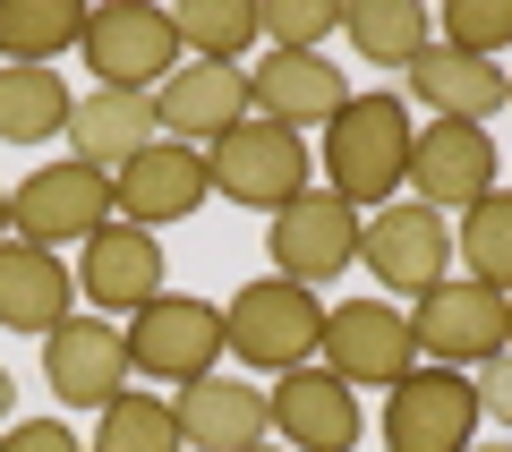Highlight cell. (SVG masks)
Wrapping results in <instances>:
<instances>
[{
    "instance_id": "cell-1",
    "label": "cell",
    "mask_w": 512,
    "mask_h": 452,
    "mask_svg": "<svg viewBox=\"0 0 512 452\" xmlns=\"http://www.w3.org/2000/svg\"><path fill=\"white\" fill-rule=\"evenodd\" d=\"M410 103L402 94H350L325 120V188L359 214V205H393L410 180Z\"/></svg>"
},
{
    "instance_id": "cell-2",
    "label": "cell",
    "mask_w": 512,
    "mask_h": 452,
    "mask_svg": "<svg viewBox=\"0 0 512 452\" xmlns=\"http://www.w3.org/2000/svg\"><path fill=\"white\" fill-rule=\"evenodd\" d=\"M316 342H325V299H316L308 282L265 273V282H248L231 308H222V350H231L239 367H256V376H291V367H308Z\"/></svg>"
},
{
    "instance_id": "cell-3",
    "label": "cell",
    "mask_w": 512,
    "mask_h": 452,
    "mask_svg": "<svg viewBox=\"0 0 512 452\" xmlns=\"http://www.w3.org/2000/svg\"><path fill=\"white\" fill-rule=\"evenodd\" d=\"M205 188L231 197V205H256V214H282V205L308 197V145H299L291 128H274V120L248 111L231 137L205 145Z\"/></svg>"
},
{
    "instance_id": "cell-4",
    "label": "cell",
    "mask_w": 512,
    "mask_h": 452,
    "mask_svg": "<svg viewBox=\"0 0 512 452\" xmlns=\"http://www.w3.org/2000/svg\"><path fill=\"white\" fill-rule=\"evenodd\" d=\"M86 69L103 77V86L120 94H154L171 69H180V26H171V9H154V0H103V9H86Z\"/></svg>"
},
{
    "instance_id": "cell-5",
    "label": "cell",
    "mask_w": 512,
    "mask_h": 452,
    "mask_svg": "<svg viewBox=\"0 0 512 452\" xmlns=\"http://www.w3.org/2000/svg\"><path fill=\"white\" fill-rule=\"evenodd\" d=\"M120 214V205H111V180L94 163H43V171H26L18 188H9V231L26 239V248H86L94 231H103V222Z\"/></svg>"
},
{
    "instance_id": "cell-6",
    "label": "cell",
    "mask_w": 512,
    "mask_h": 452,
    "mask_svg": "<svg viewBox=\"0 0 512 452\" xmlns=\"http://www.w3.org/2000/svg\"><path fill=\"white\" fill-rule=\"evenodd\" d=\"M410 342H419L427 367H478L504 350V290L470 282V273H444V282H427L419 299H410Z\"/></svg>"
},
{
    "instance_id": "cell-7",
    "label": "cell",
    "mask_w": 512,
    "mask_h": 452,
    "mask_svg": "<svg viewBox=\"0 0 512 452\" xmlns=\"http://www.w3.org/2000/svg\"><path fill=\"white\" fill-rule=\"evenodd\" d=\"M316 359H325L350 393H393V384L410 376V359H419V342H410V316L393 308V299H342V308H325Z\"/></svg>"
},
{
    "instance_id": "cell-8",
    "label": "cell",
    "mask_w": 512,
    "mask_h": 452,
    "mask_svg": "<svg viewBox=\"0 0 512 452\" xmlns=\"http://www.w3.org/2000/svg\"><path fill=\"white\" fill-rule=\"evenodd\" d=\"M120 342H128V367H137V376L197 384V376H214V359H222V308L163 290V299H146V308L128 316Z\"/></svg>"
},
{
    "instance_id": "cell-9",
    "label": "cell",
    "mask_w": 512,
    "mask_h": 452,
    "mask_svg": "<svg viewBox=\"0 0 512 452\" xmlns=\"http://www.w3.org/2000/svg\"><path fill=\"white\" fill-rule=\"evenodd\" d=\"M478 444V393L453 367H410L384 393V452H470Z\"/></svg>"
},
{
    "instance_id": "cell-10",
    "label": "cell",
    "mask_w": 512,
    "mask_h": 452,
    "mask_svg": "<svg viewBox=\"0 0 512 452\" xmlns=\"http://www.w3.org/2000/svg\"><path fill=\"white\" fill-rule=\"evenodd\" d=\"M265 256H274L282 282H333L342 265H359V214H350L333 188H308L299 205H282L274 231H265Z\"/></svg>"
},
{
    "instance_id": "cell-11",
    "label": "cell",
    "mask_w": 512,
    "mask_h": 452,
    "mask_svg": "<svg viewBox=\"0 0 512 452\" xmlns=\"http://www.w3.org/2000/svg\"><path fill=\"white\" fill-rule=\"evenodd\" d=\"M128 342L120 325H103V316H69V325L43 333V384H52V401H69V410H111V401L128 393Z\"/></svg>"
},
{
    "instance_id": "cell-12",
    "label": "cell",
    "mask_w": 512,
    "mask_h": 452,
    "mask_svg": "<svg viewBox=\"0 0 512 452\" xmlns=\"http://www.w3.org/2000/svg\"><path fill=\"white\" fill-rule=\"evenodd\" d=\"M359 265L376 273L384 290H410V299H419V290L444 282V265H453V231H444L436 205H376V214L359 222Z\"/></svg>"
},
{
    "instance_id": "cell-13",
    "label": "cell",
    "mask_w": 512,
    "mask_h": 452,
    "mask_svg": "<svg viewBox=\"0 0 512 452\" xmlns=\"http://www.w3.org/2000/svg\"><path fill=\"white\" fill-rule=\"evenodd\" d=\"M265 410H274V435L291 452H359V393H350L333 367H291V376H274V393H265Z\"/></svg>"
},
{
    "instance_id": "cell-14",
    "label": "cell",
    "mask_w": 512,
    "mask_h": 452,
    "mask_svg": "<svg viewBox=\"0 0 512 452\" xmlns=\"http://www.w3.org/2000/svg\"><path fill=\"white\" fill-rule=\"evenodd\" d=\"M410 197L419 205H461L470 214L478 197H495V137L470 120H427L410 137Z\"/></svg>"
},
{
    "instance_id": "cell-15",
    "label": "cell",
    "mask_w": 512,
    "mask_h": 452,
    "mask_svg": "<svg viewBox=\"0 0 512 452\" xmlns=\"http://www.w3.org/2000/svg\"><path fill=\"white\" fill-rule=\"evenodd\" d=\"M256 111V94H248V69H222V60H180V69L154 86V128H163L171 145H214V137H231L239 120Z\"/></svg>"
},
{
    "instance_id": "cell-16",
    "label": "cell",
    "mask_w": 512,
    "mask_h": 452,
    "mask_svg": "<svg viewBox=\"0 0 512 452\" xmlns=\"http://www.w3.org/2000/svg\"><path fill=\"white\" fill-rule=\"evenodd\" d=\"M111 205H120V222H137V231H163V222L197 214V205H205V145L154 137L146 154L111 180Z\"/></svg>"
},
{
    "instance_id": "cell-17",
    "label": "cell",
    "mask_w": 512,
    "mask_h": 452,
    "mask_svg": "<svg viewBox=\"0 0 512 452\" xmlns=\"http://www.w3.org/2000/svg\"><path fill=\"white\" fill-rule=\"evenodd\" d=\"M77 290H86L94 308H120V316H137L146 299H163V239L111 214L103 231L86 239V256H77Z\"/></svg>"
},
{
    "instance_id": "cell-18",
    "label": "cell",
    "mask_w": 512,
    "mask_h": 452,
    "mask_svg": "<svg viewBox=\"0 0 512 452\" xmlns=\"http://www.w3.org/2000/svg\"><path fill=\"white\" fill-rule=\"evenodd\" d=\"M154 137H163V128H154V94L94 86V94H77V111H69V154H77V163H94L103 180H120Z\"/></svg>"
},
{
    "instance_id": "cell-19",
    "label": "cell",
    "mask_w": 512,
    "mask_h": 452,
    "mask_svg": "<svg viewBox=\"0 0 512 452\" xmlns=\"http://www.w3.org/2000/svg\"><path fill=\"white\" fill-rule=\"evenodd\" d=\"M248 94H256V120H274V128H325L333 111L350 103L342 69H333L325 52H274L265 69H248Z\"/></svg>"
},
{
    "instance_id": "cell-20",
    "label": "cell",
    "mask_w": 512,
    "mask_h": 452,
    "mask_svg": "<svg viewBox=\"0 0 512 452\" xmlns=\"http://www.w3.org/2000/svg\"><path fill=\"white\" fill-rule=\"evenodd\" d=\"M171 418H180V444H197V452H248V444L274 435L265 393L239 384V376H197V384H180Z\"/></svg>"
},
{
    "instance_id": "cell-21",
    "label": "cell",
    "mask_w": 512,
    "mask_h": 452,
    "mask_svg": "<svg viewBox=\"0 0 512 452\" xmlns=\"http://www.w3.org/2000/svg\"><path fill=\"white\" fill-rule=\"evenodd\" d=\"M410 94H419V103L436 111V120H470V128H487L495 111L512 103L504 69H495V60L453 52V43H427V52L410 60Z\"/></svg>"
},
{
    "instance_id": "cell-22",
    "label": "cell",
    "mask_w": 512,
    "mask_h": 452,
    "mask_svg": "<svg viewBox=\"0 0 512 452\" xmlns=\"http://www.w3.org/2000/svg\"><path fill=\"white\" fill-rule=\"evenodd\" d=\"M0 325L9 333H52L69 325V265L52 248H26V239H0Z\"/></svg>"
},
{
    "instance_id": "cell-23",
    "label": "cell",
    "mask_w": 512,
    "mask_h": 452,
    "mask_svg": "<svg viewBox=\"0 0 512 452\" xmlns=\"http://www.w3.org/2000/svg\"><path fill=\"white\" fill-rule=\"evenodd\" d=\"M69 43H86L77 0H0V60L9 69H52Z\"/></svg>"
},
{
    "instance_id": "cell-24",
    "label": "cell",
    "mask_w": 512,
    "mask_h": 452,
    "mask_svg": "<svg viewBox=\"0 0 512 452\" xmlns=\"http://www.w3.org/2000/svg\"><path fill=\"white\" fill-rule=\"evenodd\" d=\"M69 77L60 69H0V145H43V137H69Z\"/></svg>"
},
{
    "instance_id": "cell-25",
    "label": "cell",
    "mask_w": 512,
    "mask_h": 452,
    "mask_svg": "<svg viewBox=\"0 0 512 452\" xmlns=\"http://www.w3.org/2000/svg\"><path fill=\"white\" fill-rule=\"evenodd\" d=\"M342 35L367 69H410L427 52V9L419 0H350L342 9Z\"/></svg>"
},
{
    "instance_id": "cell-26",
    "label": "cell",
    "mask_w": 512,
    "mask_h": 452,
    "mask_svg": "<svg viewBox=\"0 0 512 452\" xmlns=\"http://www.w3.org/2000/svg\"><path fill=\"white\" fill-rule=\"evenodd\" d=\"M171 26H180V52H188V60H222V69H239V60L265 43L256 0H180Z\"/></svg>"
},
{
    "instance_id": "cell-27",
    "label": "cell",
    "mask_w": 512,
    "mask_h": 452,
    "mask_svg": "<svg viewBox=\"0 0 512 452\" xmlns=\"http://www.w3.org/2000/svg\"><path fill=\"white\" fill-rule=\"evenodd\" d=\"M461 265H470V282H487V290L512 299V197L504 188L461 214Z\"/></svg>"
},
{
    "instance_id": "cell-28",
    "label": "cell",
    "mask_w": 512,
    "mask_h": 452,
    "mask_svg": "<svg viewBox=\"0 0 512 452\" xmlns=\"http://www.w3.org/2000/svg\"><path fill=\"white\" fill-rule=\"evenodd\" d=\"M94 452H180V418L154 393H120L94 427Z\"/></svg>"
},
{
    "instance_id": "cell-29",
    "label": "cell",
    "mask_w": 512,
    "mask_h": 452,
    "mask_svg": "<svg viewBox=\"0 0 512 452\" xmlns=\"http://www.w3.org/2000/svg\"><path fill=\"white\" fill-rule=\"evenodd\" d=\"M256 26H265V43H274V52H316V43L342 26V0H265V9H256Z\"/></svg>"
},
{
    "instance_id": "cell-30",
    "label": "cell",
    "mask_w": 512,
    "mask_h": 452,
    "mask_svg": "<svg viewBox=\"0 0 512 452\" xmlns=\"http://www.w3.org/2000/svg\"><path fill=\"white\" fill-rule=\"evenodd\" d=\"M444 43L470 60H495L512 43V0H444Z\"/></svg>"
},
{
    "instance_id": "cell-31",
    "label": "cell",
    "mask_w": 512,
    "mask_h": 452,
    "mask_svg": "<svg viewBox=\"0 0 512 452\" xmlns=\"http://www.w3.org/2000/svg\"><path fill=\"white\" fill-rule=\"evenodd\" d=\"M0 452H86L69 435V418H9L0 427Z\"/></svg>"
},
{
    "instance_id": "cell-32",
    "label": "cell",
    "mask_w": 512,
    "mask_h": 452,
    "mask_svg": "<svg viewBox=\"0 0 512 452\" xmlns=\"http://www.w3.org/2000/svg\"><path fill=\"white\" fill-rule=\"evenodd\" d=\"M470 393H478V410H487V418H504V427H512V350H495V359H478Z\"/></svg>"
},
{
    "instance_id": "cell-33",
    "label": "cell",
    "mask_w": 512,
    "mask_h": 452,
    "mask_svg": "<svg viewBox=\"0 0 512 452\" xmlns=\"http://www.w3.org/2000/svg\"><path fill=\"white\" fill-rule=\"evenodd\" d=\"M9 410H18V376L0 367V427H9Z\"/></svg>"
},
{
    "instance_id": "cell-34",
    "label": "cell",
    "mask_w": 512,
    "mask_h": 452,
    "mask_svg": "<svg viewBox=\"0 0 512 452\" xmlns=\"http://www.w3.org/2000/svg\"><path fill=\"white\" fill-rule=\"evenodd\" d=\"M0 239H9V188H0Z\"/></svg>"
},
{
    "instance_id": "cell-35",
    "label": "cell",
    "mask_w": 512,
    "mask_h": 452,
    "mask_svg": "<svg viewBox=\"0 0 512 452\" xmlns=\"http://www.w3.org/2000/svg\"><path fill=\"white\" fill-rule=\"evenodd\" d=\"M248 452H291V444H274V435H265V444H248Z\"/></svg>"
},
{
    "instance_id": "cell-36",
    "label": "cell",
    "mask_w": 512,
    "mask_h": 452,
    "mask_svg": "<svg viewBox=\"0 0 512 452\" xmlns=\"http://www.w3.org/2000/svg\"><path fill=\"white\" fill-rule=\"evenodd\" d=\"M504 350H512V299H504Z\"/></svg>"
},
{
    "instance_id": "cell-37",
    "label": "cell",
    "mask_w": 512,
    "mask_h": 452,
    "mask_svg": "<svg viewBox=\"0 0 512 452\" xmlns=\"http://www.w3.org/2000/svg\"><path fill=\"white\" fill-rule=\"evenodd\" d=\"M470 452H512V444H470Z\"/></svg>"
},
{
    "instance_id": "cell-38",
    "label": "cell",
    "mask_w": 512,
    "mask_h": 452,
    "mask_svg": "<svg viewBox=\"0 0 512 452\" xmlns=\"http://www.w3.org/2000/svg\"><path fill=\"white\" fill-rule=\"evenodd\" d=\"M504 86H512V77H504Z\"/></svg>"
}]
</instances>
